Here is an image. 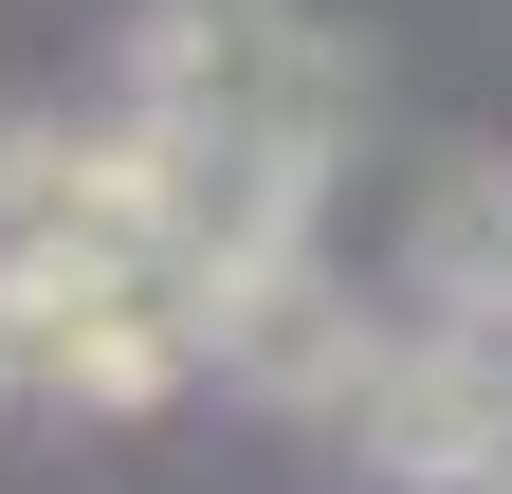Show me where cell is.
I'll list each match as a JSON object with an SVG mask.
<instances>
[{
    "mask_svg": "<svg viewBox=\"0 0 512 494\" xmlns=\"http://www.w3.org/2000/svg\"><path fill=\"white\" fill-rule=\"evenodd\" d=\"M348 440L403 476V494H476V476H512V348H476V330H384V385H366Z\"/></svg>",
    "mask_w": 512,
    "mask_h": 494,
    "instance_id": "obj_1",
    "label": "cell"
},
{
    "mask_svg": "<svg viewBox=\"0 0 512 494\" xmlns=\"http://www.w3.org/2000/svg\"><path fill=\"white\" fill-rule=\"evenodd\" d=\"M128 293H147V257H110L92 220H37V238H0V348H19V366H55L74 330H110Z\"/></svg>",
    "mask_w": 512,
    "mask_h": 494,
    "instance_id": "obj_2",
    "label": "cell"
},
{
    "mask_svg": "<svg viewBox=\"0 0 512 494\" xmlns=\"http://www.w3.org/2000/svg\"><path fill=\"white\" fill-rule=\"evenodd\" d=\"M183 366H202V330H183L165 293H128V312H110V330H74V348L37 366V385H74V403H110V421H147V403L183 385Z\"/></svg>",
    "mask_w": 512,
    "mask_h": 494,
    "instance_id": "obj_3",
    "label": "cell"
},
{
    "mask_svg": "<svg viewBox=\"0 0 512 494\" xmlns=\"http://www.w3.org/2000/svg\"><path fill=\"white\" fill-rule=\"evenodd\" d=\"M0 385H19V348H0Z\"/></svg>",
    "mask_w": 512,
    "mask_h": 494,
    "instance_id": "obj_4",
    "label": "cell"
}]
</instances>
